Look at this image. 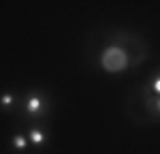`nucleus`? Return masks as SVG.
<instances>
[{"instance_id": "1", "label": "nucleus", "mask_w": 160, "mask_h": 154, "mask_svg": "<svg viewBox=\"0 0 160 154\" xmlns=\"http://www.w3.org/2000/svg\"><path fill=\"white\" fill-rule=\"evenodd\" d=\"M130 64L128 54L120 47V45H109L107 49L100 54V66L109 73H120Z\"/></svg>"}, {"instance_id": "2", "label": "nucleus", "mask_w": 160, "mask_h": 154, "mask_svg": "<svg viewBox=\"0 0 160 154\" xmlns=\"http://www.w3.org/2000/svg\"><path fill=\"white\" fill-rule=\"evenodd\" d=\"M45 99L41 96V94H28L26 96V111L30 116H41L45 111Z\"/></svg>"}, {"instance_id": "3", "label": "nucleus", "mask_w": 160, "mask_h": 154, "mask_svg": "<svg viewBox=\"0 0 160 154\" xmlns=\"http://www.w3.org/2000/svg\"><path fill=\"white\" fill-rule=\"evenodd\" d=\"M28 141H30L32 146H43V143H45V133H43L41 128H30Z\"/></svg>"}, {"instance_id": "4", "label": "nucleus", "mask_w": 160, "mask_h": 154, "mask_svg": "<svg viewBox=\"0 0 160 154\" xmlns=\"http://www.w3.org/2000/svg\"><path fill=\"white\" fill-rule=\"evenodd\" d=\"M11 143H13V148H17V150H24L26 146H28V137L26 135H15L11 139Z\"/></svg>"}, {"instance_id": "5", "label": "nucleus", "mask_w": 160, "mask_h": 154, "mask_svg": "<svg viewBox=\"0 0 160 154\" xmlns=\"http://www.w3.org/2000/svg\"><path fill=\"white\" fill-rule=\"evenodd\" d=\"M0 103H2L4 107H9V105H13V103H15V96H13L11 92H4V94L0 96Z\"/></svg>"}, {"instance_id": "6", "label": "nucleus", "mask_w": 160, "mask_h": 154, "mask_svg": "<svg viewBox=\"0 0 160 154\" xmlns=\"http://www.w3.org/2000/svg\"><path fill=\"white\" fill-rule=\"evenodd\" d=\"M149 88H152V92H156L160 96V75H156L154 79H152V84H149Z\"/></svg>"}, {"instance_id": "7", "label": "nucleus", "mask_w": 160, "mask_h": 154, "mask_svg": "<svg viewBox=\"0 0 160 154\" xmlns=\"http://www.w3.org/2000/svg\"><path fill=\"white\" fill-rule=\"evenodd\" d=\"M152 107H154V111H158V114H160V96L152 99Z\"/></svg>"}]
</instances>
